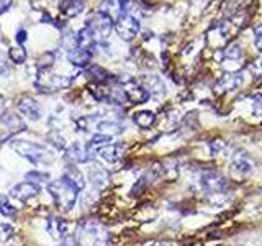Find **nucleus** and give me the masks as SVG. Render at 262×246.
<instances>
[{"mask_svg": "<svg viewBox=\"0 0 262 246\" xmlns=\"http://www.w3.org/2000/svg\"><path fill=\"white\" fill-rule=\"evenodd\" d=\"M48 192L51 194L52 202L56 204V207H59L64 212H69L72 210V207L77 202V196H79V189L70 182L68 178L52 180V182L48 186Z\"/></svg>", "mask_w": 262, "mask_h": 246, "instance_id": "1", "label": "nucleus"}, {"mask_svg": "<svg viewBox=\"0 0 262 246\" xmlns=\"http://www.w3.org/2000/svg\"><path fill=\"white\" fill-rule=\"evenodd\" d=\"M12 150H15L22 158H25L33 164H51L54 161V156L44 146L33 142H25V140H12Z\"/></svg>", "mask_w": 262, "mask_h": 246, "instance_id": "2", "label": "nucleus"}, {"mask_svg": "<svg viewBox=\"0 0 262 246\" xmlns=\"http://www.w3.org/2000/svg\"><path fill=\"white\" fill-rule=\"evenodd\" d=\"M74 242L77 246H100L105 242V235L100 230L98 224L87 220L77 226L74 233Z\"/></svg>", "mask_w": 262, "mask_h": 246, "instance_id": "3", "label": "nucleus"}, {"mask_svg": "<svg viewBox=\"0 0 262 246\" xmlns=\"http://www.w3.org/2000/svg\"><path fill=\"white\" fill-rule=\"evenodd\" d=\"M113 26H115V22L100 10L95 12V14H92L87 18V28L94 33V36L97 38V41L108 36L113 30Z\"/></svg>", "mask_w": 262, "mask_h": 246, "instance_id": "4", "label": "nucleus"}, {"mask_svg": "<svg viewBox=\"0 0 262 246\" xmlns=\"http://www.w3.org/2000/svg\"><path fill=\"white\" fill-rule=\"evenodd\" d=\"M23 130H25V123L18 115L7 112L0 116V142H5Z\"/></svg>", "mask_w": 262, "mask_h": 246, "instance_id": "5", "label": "nucleus"}, {"mask_svg": "<svg viewBox=\"0 0 262 246\" xmlns=\"http://www.w3.org/2000/svg\"><path fill=\"white\" fill-rule=\"evenodd\" d=\"M200 186L208 194H223L228 189V180L222 174L208 171L200 176Z\"/></svg>", "mask_w": 262, "mask_h": 246, "instance_id": "6", "label": "nucleus"}, {"mask_svg": "<svg viewBox=\"0 0 262 246\" xmlns=\"http://www.w3.org/2000/svg\"><path fill=\"white\" fill-rule=\"evenodd\" d=\"M115 28H116V33L120 34V36L123 40H133L134 36H138V33H140V20L136 18L134 15H131V14H124L120 20H116L115 22Z\"/></svg>", "mask_w": 262, "mask_h": 246, "instance_id": "7", "label": "nucleus"}, {"mask_svg": "<svg viewBox=\"0 0 262 246\" xmlns=\"http://www.w3.org/2000/svg\"><path fill=\"white\" fill-rule=\"evenodd\" d=\"M40 192H41V187L38 184H33V182L25 180V182H20L15 187H12L10 196L20 202H28V200H32V198L38 197Z\"/></svg>", "mask_w": 262, "mask_h": 246, "instance_id": "8", "label": "nucleus"}, {"mask_svg": "<svg viewBox=\"0 0 262 246\" xmlns=\"http://www.w3.org/2000/svg\"><path fill=\"white\" fill-rule=\"evenodd\" d=\"M122 87H123L124 94H126L128 102L131 104H144L148 98H150V92L146 90V87L140 86L138 82L133 79L126 80Z\"/></svg>", "mask_w": 262, "mask_h": 246, "instance_id": "9", "label": "nucleus"}, {"mask_svg": "<svg viewBox=\"0 0 262 246\" xmlns=\"http://www.w3.org/2000/svg\"><path fill=\"white\" fill-rule=\"evenodd\" d=\"M16 108H18V112L23 116H26V118L32 122H38L41 118V108H40L38 102L30 97L22 98V100L16 104Z\"/></svg>", "mask_w": 262, "mask_h": 246, "instance_id": "10", "label": "nucleus"}, {"mask_svg": "<svg viewBox=\"0 0 262 246\" xmlns=\"http://www.w3.org/2000/svg\"><path fill=\"white\" fill-rule=\"evenodd\" d=\"M74 44L77 46V48L87 51L88 54H94L95 48H97V38H95L94 33L86 26L77 33V36L74 38Z\"/></svg>", "mask_w": 262, "mask_h": 246, "instance_id": "11", "label": "nucleus"}, {"mask_svg": "<svg viewBox=\"0 0 262 246\" xmlns=\"http://www.w3.org/2000/svg\"><path fill=\"white\" fill-rule=\"evenodd\" d=\"M124 7H126V2H124V0H104L100 12H104V14L108 15L113 22H116L126 14Z\"/></svg>", "mask_w": 262, "mask_h": 246, "instance_id": "12", "label": "nucleus"}, {"mask_svg": "<svg viewBox=\"0 0 262 246\" xmlns=\"http://www.w3.org/2000/svg\"><path fill=\"white\" fill-rule=\"evenodd\" d=\"M66 158H68L69 161H72V162H87L92 158V151L88 150L87 146L74 143L66 150Z\"/></svg>", "mask_w": 262, "mask_h": 246, "instance_id": "13", "label": "nucleus"}, {"mask_svg": "<svg viewBox=\"0 0 262 246\" xmlns=\"http://www.w3.org/2000/svg\"><path fill=\"white\" fill-rule=\"evenodd\" d=\"M68 60H69V62H72L77 68H87L88 62H90V60H92V54H88L87 51L77 48L76 44H72L68 50Z\"/></svg>", "mask_w": 262, "mask_h": 246, "instance_id": "14", "label": "nucleus"}, {"mask_svg": "<svg viewBox=\"0 0 262 246\" xmlns=\"http://www.w3.org/2000/svg\"><path fill=\"white\" fill-rule=\"evenodd\" d=\"M242 82V78H241V74H233V72H228V74H224L222 76V78L218 79L216 82V86H215V89L216 92H226V90H233L236 89L238 86H240Z\"/></svg>", "mask_w": 262, "mask_h": 246, "instance_id": "15", "label": "nucleus"}, {"mask_svg": "<svg viewBox=\"0 0 262 246\" xmlns=\"http://www.w3.org/2000/svg\"><path fill=\"white\" fill-rule=\"evenodd\" d=\"M97 153L106 162H116L118 160H122V156H123V146L110 143V144L102 146V148H98Z\"/></svg>", "mask_w": 262, "mask_h": 246, "instance_id": "16", "label": "nucleus"}, {"mask_svg": "<svg viewBox=\"0 0 262 246\" xmlns=\"http://www.w3.org/2000/svg\"><path fill=\"white\" fill-rule=\"evenodd\" d=\"M46 230L52 238L61 240V238L66 236V232H68V224H66L62 218H56V216H52V218L48 220Z\"/></svg>", "mask_w": 262, "mask_h": 246, "instance_id": "17", "label": "nucleus"}, {"mask_svg": "<svg viewBox=\"0 0 262 246\" xmlns=\"http://www.w3.org/2000/svg\"><path fill=\"white\" fill-rule=\"evenodd\" d=\"M144 87L150 92V96L156 97H164L166 96V86L162 84V80L158 76H146L144 78Z\"/></svg>", "mask_w": 262, "mask_h": 246, "instance_id": "18", "label": "nucleus"}, {"mask_svg": "<svg viewBox=\"0 0 262 246\" xmlns=\"http://www.w3.org/2000/svg\"><path fill=\"white\" fill-rule=\"evenodd\" d=\"M59 8L68 16H76L84 8V2L82 0H61L59 2Z\"/></svg>", "mask_w": 262, "mask_h": 246, "instance_id": "19", "label": "nucleus"}, {"mask_svg": "<svg viewBox=\"0 0 262 246\" xmlns=\"http://www.w3.org/2000/svg\"><path fill=\"white\" fill-rule=\"evenodd\" d=\"M88 76L97 82V84H105V82H115L116 78H113L110 72H106L104 68L100 66H92L88 69Z\"/></svg>", "mask_w": 262, "mask_h": 246, "instance_id": "20", "label": "nucleus"}, {"mask_svg": "<svg viewBox=\"0 0 262 246\" xmlns=\"http://www.w3.org/2000/svg\"><path fill=\"white\" fill-rule=\"evenodd\" d=\"M133 122L138 125L140 128H150L154 125V122H156V115L152 112H138L133 115Z\"/></svg>", "mask_w": 262, "mask_h": 246, "instance_id": "21", "label": "nucleus"}, {"mask_svg": "<svg viewBox=\"0 0 262 246\" xmlns=\"http://www.w3.org/2000/svg\"><path fill=\"white\" fill-rule=\"evenodd\" d=\"M64 178H68V179L70 180V182H72L79 190L84 189V186H86L84 178H82V174H80V171H79V169H77V168L69 166V168H68V171L64 172Z\"/></svg>", "mask_w": 262, "mask_h": 246, "instance_id": "22", "label": "nucleus"}, {"mask_svg": "<svg viewBox=\"0 0 262 246\" xmlns=\"http://www.w3.org/2000/svg\"><path fill=\"white\" fill-rule=\"evenodd\" d=\"M110 142H112V134L97 133V134H94L92 140L88 142L87 148L90 150V151H94V148L98 150V148H102V146H105V144H110Z\"/></svg>", "mask_w": 262, "mask_h": 246, "instance_id": "23", "label": "nucleus"}, {"mask_svg": "<svg viewBox=\"0 0 262 246\" xmlns=\"http://www.w3.org/2000/svg\"><path fill=\"white\" fill-rule=\"evenodd\" d=\"M8 58L12 61H14L15 64H23L26 61V51L23 50V46H12V48L8 50Z\"/></svg>", "mask_w": 262, "mask_h": 246, "instance_id": "24", "label": "nucleus"}, {"mask_svg": "<svg viewBox=\"0 0 262 246\" xmlns=\"http://www.w3.org/2000/svg\"><path fill=\"white\" fill-rule=\"evenodd\" d=\"M54 52L52 51H46V52H43L40 58H38V61H36V66H38V69L40 71H44V69H48V68H51L52 66V62H54Z\"/></svg>", "mask_w": 262, "mask_h": 246, "instance_id": "25", "label": "nucleus"}, {"mask_svg": "<svg viewBox=\"0 0 262 246\" xmlns=\"http://www.w3.org/2000/svg\"><path fill=\"white\" fill-rule=\"evenodd\" d=\"M233 169L241 174H249V172H252V164L249 162L246 158H236L233 162Z\"/></svg>", "mask_w": 262, "mask_h": 246, "instance_id": "26", "label": "nucleus"}, {"mask_svg": "<svg viewBox=\"0 0 262 246\" xmlns=\"http://www.w3.org/2000/svg\"><path fill=\"white\" fill-rule=\"evenodd\" d=\"M90 180L94 182V186L102 187L106 182V172L104 171V169L95 168V169H92V171H90Z\"/></svg>", "mask_w": 262, "mask_h": 246, "instance_id": "27", "label": "nucleus"}, {"mask_svg": "<svg viewBox=\"0 0 262 246\" xmlns=\"http://www.w3.org/2000/svg\"><path fill=\"white\" fill-rule=\"evenodd\" d=\"M25 179L28 180V182L40 186V182H44V180L50 179V176H48L46 172H40V171H30V172H26Z\"/></svg>", "mask_w": 262, "mask_h": 246, "instance_id": "28", "label": "nucleus"}, {"mask_svg": "<svg viewBox=\"0 0 262 246\" xmlns=\"http://www.w3.org/2000/svg\"><path fill=\"white\" fill-rule=\"evenodd\" d=\"M14 228H12L10 225L7 224H0V242L5 243V242H8V240L14 236Z\"/></svg>", "mask_w": 262, "mask_h": 246, "instance_id": "29", "label": "nucleus"}, {"mask_svg": "<svg viewBox=\"0 0 262 246\" xmlns=\"http://www.w3.org/2000/svg\"><path fill=\"white\" fill-rule=\"evenodd\" d=\"M98 128H100V132H108V128L112 130V133H118V132H122L123 128L118 125L116 122H100L98 123Z\"/></svg>", "mask_w": 262, "mask_h": 246, "instance_id": "30", "label": "nucleus"}, {"mask_svg": "<svg viewBox=\"0 0 262 246\" xmlns=\"http://www.w3.org/2000/svg\"><path fill=\"white\" fill-rule=\"evenodd\" d=\"M226 58H230V60H240L242 51H241V46L240 44H231L228 50H226Z\"/></svg>", "mask_w": 262, "mask_h": 246, "instance_id": "31", "label": "nucleus"}, {"mask_svg": "<svg viewBox=\"0 0 262 246\" xmlns=\"http://www.w3.org/2000/svg\"><path fill=\"white\" fill-rule=\"evenodd\" d=\"M0 212H2L4 215H7V216H10V215L15 214V208L12 207L10 202H8L5 197H2V196H0Z\"/></svg>", "mask_w": 262, "mask_h": 246, "instance_id": "32", "label": "nucleus"}, {"mask_svg": "<svg viewBox=\"0 0 262 246\" xmlns=\"http://www.w3.org/2000/svg\"><path fill=\"white\" fill-rule=\"evenodd\" d=\"M148 184H150V182H148V179L146 178H141L138 182H136V186H133V189H131V194H133V196H140V192L144 190V187Z\"/></svg>", "mask_w": 262, "mask_h": 246, "instance_id": "33", "label": "nucleus"}, {"mask_svg": "<svg viewBox=\"0 0 262 246\" xmlns=\"http://www.w3.org/2000/svg\"><path fill=\"white\" fill-rule=\"evenodd\" d=\"M50 140H51V143L54 144L58 150H62L64 146H66V143H64V138H62L59 133H51V134H50Z\"/></svg>", "mask_w": 262, "mask_h": 246, "instance_id": "34", "label": "nucleus"}, {"mask_svg": "<svg viewBox=\"0 0 262 246\" xmlns=\"http://www.w3.org/2000/svg\"><path fill=\"white\" fill-rule=\"evenodd\" d=\"M254 44L259 51H262V26L254 28Z\"/></svg>", "mask_w": 262, "mask_h": 246, "instance_id": "35", "label": "nucleus"}, {"mask_svg": "<svg viewBox=\"0 0 262 246\" xmlns=\"http://www.w3.org/2000/svg\"><path fill=\"white\" fill-rule=\"evenodd\" d=\"M26 38H28V33H26V30H18V32H16V36H15V40H16V43H18L20 46H22L23 43H25Z\"/></svg>", "mask_w": 262, "mask_h": 246, "instance_id": "36", "label": "nucleus"}, {"mask_svg": "<svg viewBox=\"0 0 262 246\" xmlns=\"http://www.w3.org/2000/svg\"><path fill=\"white\" fill-rule=\"evenodd\" d=\"M12 4H14V0H0V15H2L4 12H7L12 7Z\"/></svg>", "mask_w": 262, "mask_h": 246, "instance_id": "37", "label": "nucleus"}, {"mask_svg": "<svg viewBox=\"0 0 262 246\" xmlns=\"http://www.w3.org/2000/svg\"><path fill=\"white\" fill-rule=\"evenodd\" d=\"M59 246H70V244H68V243H66V244H59Z\"/></svg>", "mask_w": 262, "mask_h": 246, "instance_id": "38", "label": "nucleus"}]
</instances>
